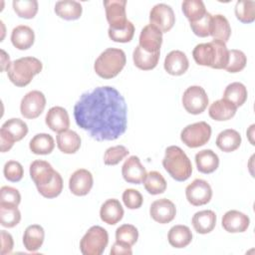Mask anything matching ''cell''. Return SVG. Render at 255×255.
Masks as SVG:
<instances>
[{
	"instance_id": "74e56055",
	"label": "cell",
	"mask_w": 255,
	"mask_h": 255,
	"mask_svg": "<svg viewBox=\"0 0 255 255\" xmlns=\"http://www.w3.org/2000/svg\"><path fill=\"white\" fill-rule=\"evenodd\" d=\"M21 220V213L18 206L0 204V224L3 227L12 228Z\"/></svg>"
},
{
	"instance_id": "7c38bea8",
	"label": "cell",
	"mask_w": 255,
	"mask_h": 255,
	"mask_svg": "<svg viewBox=\"0 0 255 255\" xmlns=\"http://www.w3.org/2000/svg\"><path fill=\"white\" fill-rule=\"evenodd\" d=\"M150 25L156 27L162 33L168 32L174 25L175 15L172 8L164 3L154 5L149 12Z\"/></svg>"
},
{
	"instance_id": "ba28073f",
	"label": "cell",
	"mask_w": 255,
	"mask_h": 255,
	"mask_svg": "<svg viewBox=\"0 0 255 255\" xmlns=\"http://www.w3.org/2000/svg\"><path fill=\"white\" fill-rule=\"evenodd\" d=\"M211 127L206 122H198L186 126L180 133L181 141L188 147L204 145L210 139Z\"/></svg>"
},
{
	"instance_id": "2e32d148",
	"label": "cell",
	"mask_w": 255,
	"mask_h": 255,
	"mask_svg": "<svg viewBox=\"0 0 255 255\" xmlns=\"http://www.w3.org/2000/svg\"><path fill=\"white\" fill-rule=\"evenodd\" d=\"M122 174L127 182L140 184L146 176V170L140 163L139 158L135 155H131L124 162Z\"/></svg>"
},
{
	"instance_id": "8fae6325",
	"label": "cell",
	"mask_w": 255,
	"mask_h": 255,
	"mask_svg": "<svg viewBox=\"0 0 255 255\" xmlns=\"http://www.w3.org/2000/svg\"><path fill=\"white\" fill-rule=\"evenodd\" d=\"M126 0H105L104 6L106 10L107 21L111 29H123L128 23L126 14Z\"/></svg>"
},
{
	"instance_id": "d4e9b609",
	"label": "cell",
	"mask_w": 255,
	"mask_h": 255,
	"mask_svg": "<svg viewBox=\"0 0 255 255\" xmlns=\"http://www.w3.org/2000/svg\"><path fill=\"white\" fill-rule=\"evenodd\" d=\"M58 148L67 154L75 153L79 150L81 146V137L80 135L71 129H66L64 131L58 132L56 136Z\"/></svg>"
},
{
	"instance_id": "f6af8a7d",
	"label": "cell",
	"mask_w": 255,
	"mask_h": 255,
	"mask_svg": "<svg viewBox=\"0 0 255 255\" xmlns=\"http://www.w3.org/2000/svg\"><path fill=\"white\" fill-rule=\"evenodd\" d=\"M108 34L109 37L115 41V42H119V43H128L129 42L134 34V26L133 24L128 21V23L127 24V26L123 29H111L109 28L108 30Z\"/></svg>"
},
{
	"instance_id": "f907efd6",
	"label": "cell",
	"mask_w": 255,
	"mask_h": 255,
	"mask_svg": "<svg viewBox=\"0 0 255 255\" xmlns=\"http://www.w3.org/2000/svg\"><path fill=\"white\" fill-rule=\"evenodd\" d=\"M0 237H1V251H0L1 255H6L11 253L14 246L12 235L5 230H1Z\"/></svg>"
},
{
	"instance_id": "681fc988",
	"label": "cell",
	"mask_w": 255,
	"mask_h": 255,
	"mask_svg": "<svg viewBox=\"0 0 255 255\" xmlns=\"http://www.w3.org/2000/svg\"><path fill=\"white\" fill-rule=\"evenodd\" d=\"M123 201L128 209H137L142 205L143 198L138 190L128 188L123 193Z\"/></svg>"
},
{
	"instance_id": "f1b7e54d",
	"label": "cell",
	"mask_w": 255,
	"mask_h": 255,
	"mask_svg": "<svg viewBox=\"0 0 255 255\" xmlns=\"http://www.w3.org/2000/svg\"><path fill=\"white\" fill-rule=\"evenodd\" d=\"M160 52L157 53H149L144 51L139 45L135 47L132 53V60L135 65L140 70L148 71L152 70L156 67L159 60Z\"/></svg>"
},
{
	"instance_id": "816d5d0a",
	"label": "cell",
	"mask_w": 255,
	"mask_h": 255,
	"mask_svg": "<svg viewBox=\"0 0 255 255\" xmlns=\"http://www.w3.org/2000/svg\"><path fill=\"white\" fill-rule=\"evenodd\" d=\"M111 254L112 255H121V254H124V255H131L132 254V250H131V246H128L125 243H122V242H119V241H116L113 246H112V249H111Z\"/></svg>"
},
{
	"instance_id": "ac0fdd59",
	"label": "cell",
	"mask_w": 255,
	"mask_h": 255,
	"mask_svg": "<svg viewBox=\"0 0 255 255\" xmlns=\"http://www.w3.org/2000/svg\"><path fill=\"white\" fill-rule=\"evenodd\" d=\"M162 44V32L156 27L148 24L144 26L139 34V46L146 52L157 53Z\"/></svg>"
},
{
	"instance_id": "3957f363",
	"label": "cell",
	"mask_w": 255,
	"mask_h": 255,
	"mask_svg": "<svg viewBox=\"0 0 255 255\" xmlns=\"http://www.w3.org/2000/svg\"><path fill=\"white\" fill-rule=\"evenodd\" d=\"M162 165L168 174L176 181H185L192 173V164L186 153L176 145L165 149Z\"/></svg>"
},
{
	"instance_id": "ffe728a7",
	"label": "cell",
	"mask_w": 255,
	"mask_h": 255,
	"mask_svg": "<svg viewBox=\"0 0 255 255\" xmlns=\"http://www.w3.org/2000/svg\"><path fill=\"white\" fill-rule=\"evenodd\" d=\"M163 66L164 70L169 75L180 76L187 71L189 67V62L183 52L179 50H173L166 55Z\"/></svg>"
},
{
	"instance_id": "f35d334b",
	"label": "cell",
	"mask_w": 255,
	"mask_h": 255,
	"mask_svg": "<svg viewBox=\"0 0 255 255\" xmlns=\"http://www.w3.org/2000/svg\"><path fill=\"white\" fill-rule=\"evenodd\" d=\"M236 18L242 23H251L255 20V2L239 0L235 5Z\"/></svg>"
},
{
	"instance_id": "ab89813d",
	"label": "cell",
	"mask_w": 255,
	"mask_h": 255,
	"mask_svg": "<svg viewBox=\"0 0 255 255\" xmlns=\"http://www.w3.org/2000/svg\"><path fill=\"white\" fill-rule=\"evenodd\" d=\"M12 5L16 14L24 19H32L38 12L36 0H14Z\"/></svg>"
},
{
	"instance_id": "c3c4849f",
	"label": "cell",
	"mask_w": 255,
	"mask_h": 255,
	"mask_svg": "<svg viewBox=\"0 0 255 255\" xmlns=\"http://www.w3.org/2000/svg\"><path fill=\"white\" fill-rule=\"evenodd\" d=\"M21 201V195L18 189L12 186H2L0 189V204L18 206Z\"/></svg>"
},
{
	"instance_id": "44dd1931",
	"label": "cell",
	"mask_w": 255,
	"mask_h": 255,
	"mask_svg": "<svg viewBox=\"0 0 255 255\" xmlns=\"http://www.w3.org/2000/svg\"><path fill=\"white\" fill-rule=\"evenodd\" d=\"M46 125L55 132H61L70 127L69 114L62 107H53L46 114Z\"/></svg>"
},
{
	"instance_id": "5b68a950",
	"label": "cell",
	"mask_w": 255,
	"mask_h": 255,
	"mask_svg": "<svg viewBox=\"0 0 255 255\" xmlns=\"http://www.w3.org/2000/svg\"><path fill=\"white\" fill-rule=\"evenodd\" d=\"M126 62V54L122 49L108 48L97 58L94 70L101 78L112 79L120 74Z\"/></svg>"
},
{
	"instance_id": "5bb4252c",
	"label": "cell",
	"mask_w": 255,
	"mask_h": 255,
	"mask_svg": "<svg viewBox=\"0 0 255 255\" xmlns=\"http://www.w3.org/2000/svg\"><path fill=\"white\" fill-rule=\"evenodd\" d=\"M93 183L92 173L85 168H80L72 173L69 179V188L73 194L84 196L91 191Z\"/></svg>"
},
{
	"instance_id": "e575fe53",
	"label": "cell",
	"mask_w": 255,
	"mask_h": 255,
	"mask_svg": "<svg viewBox=\"0 0 255 255\" xmlns=\"http://www.w3.org/2000/svg\"><path fill=\"white\" fill-rule=\"evenodd\" d=\"M247 89L246 87L239 82H234L229 84L223 93V99L232 103L234 106L241 107L247 100Z\"/></svg>"
},
{
	"instance_id": "d6a6232c",
	"label": "cell",
	"mask_w": 255,
	"mask_h": 255,
	"mask_svg": "<svg viewBox=\"0 0 255 255\" xmlns=\"http://www.w3.org/2000/svg\"><path fill=\"white\" fill-rule=\"evenodd\" d=\"M231 35V27L227 18L221 14L212 16L211 27H210V36L213 37V40H219L226 43Z\"/></svg>"
},
{
	"instance_id": "cb8c5ba5",
	"label": "cell",
	"mask_w": 255,
	"mask_h": 255,
	"mask_svg": "<svg viewBox=\"0 0 255 255\" xmlns=\"http://www.w3.org/2000/svg\"><path fill=\"white\" fill-rule=\"evenodd\" d=\"M35 41V34L32 28L26 25L16 26L11 33V42L18 50H27L32 47Z\"/></svg>"
},
{
	"instance_id": "7bdbcfd3",
	"label": "cell",
	"mask_w": 255,
	"mask_h": 255,
	"mask_svg": "<svg viewBox=\"0 0 255 255\" xmlns=\"http://www.w3.org/2000/svg\"><path fill=\"white\" fill-rule=\"evenodd\" d=\"M39 193L46 198H55L62 192L63 189V178L61 174L56 171L54 178L48 184L43 187L37 188Z\"/></svg>"
},
{
	"instance_id": "8992f818",
	"label": "cell",
	"mask_w": 255,
	"mask_h": 255,
	"mask_svg": "<svg viewBox=\"0 0 255 255\" xmlns=\"http://www.w3.org/2000/svg\"><path fill=\"white\" fill-rule=\"evenodd\" d=\"M109 243V234L99 225L92 226L80 241V250L84 255H101Z\"/></svg>"
},
{
	"instance_id": "d6986e66",
	"label": "cell",
	"mask_w": 255,
	"mask_h": 255,
	"mask_svg": "<svg viewBox=\"0 0 255 255\" xmlns=\"http://www.w3.org/2000/svg\"><path fill=\"white\" fill-rule=\"evenodd\" d=\"M250 224L249 217L238 210H229L222 217V227L229 233L244 232Z\"/></svg>"
},
{
	"instance_id": "603a6c76",
	"label": "cell",
	"mask_w": 255,
	"mask_h": 255,
	"mask_svg": "<svg viewBox=\"0 0 255 255\" xmlns=\"http://www.w3.org/2000/svg\"><path fill=\"white\" fill-rule=\"evenodd\" d=\"M237 107L225 99H220L213 102L208 110L209 117L217 122L228 121L236 114Z\"/></svg>"
},
{
	"instance_id": "83f0119b",
	"label": "cell",
	"mask_w": 255,
	"mask_h": 255,
	"mask_svg": "<svg viewBox=\"0 0 255 255\" xmlns=\"http://www.w3.org/2000/svg\"><path fill=\"white\" fill-rule=\"evenodd\" d=\"M195 163L201 173H212L219 165L218 155L211 149H202L195 154Z\"/></svg>"
},
{
	"instance_id": "bcb514c9",
	"label": "cell",
	"mask_w": 255,
	"mask_h": 255,
	"mask_svg": "<svg viewBox=\"0 0 255 255\" xmlns=\"http://www.w3.org/2000/svg\"><path fill=\"white\" fill-rule=\"evenodd\" d=\"M212 15L209 12H206L202 18L198 21L190 23V28L192 32L198 37H207L210 36V27H211Z\"/></svg>"
},
{
	"instance_id": "f5cc1de1",
	"label": "cell",
	"mask_w": 255,
	"mask_h": 255,
	"mask_svg": "<svg viewBox=\"0 0 255 255\" xmlns=\"http://www.w3.org/2000/svg\"><path fill=\"white\" fill-rule=\"evenodd\" d=\"M1 54H2V56H1V70L3 72L5 70L7 71V69L9 68V66L11 64V62H10L9 55H7L4 50H1Z\"/></svg>"
},
{
	"instance_id": "4fadbf2b",
	"label": "cell",
	"mask_w": 255,
	"mask_h": 255,
	"mask_svg": "<svg viewBox=\"0 0 255 255\" xmlns=\"http://www.w3.org/2000/svg\"><path fill=\"white\" fill-rule=\"evenodd\" d=\"M187 201L194 206H200L208 203L212 197V189L209 183L201 178L194 179L185 188Z\"/></svg>"
},
{
	"instance_id": "30bf717a",
	"label": "cell",
	"mask_w": 255,
	"mask_h": 255,
	"mask_svg": "<svg viewBox=\"0 0 255 255\" xmlns=\"http://www.w3.org/2000/svg\"><path fill=\"white\" fill-rule=\"evenodd\" d=\"M46 107V98L40 91H31L27 93L20 104L21 115L26 119H36L44 111Z\"/></svg>"
},
{
	"instance_id": "60d3db41",
	"label": "cell",
	"mask_w": 255,
	"mask_h": 255,
	"mask_svg": "<svg viewBox=\"0 0 255 255\" xmlns=\"http://www.w3.org/2000/svg\"><path fill=\"white\" fill-rule=\"evenodd\" d=\"M247 58L242 51L231 49L228 50V61L224 69L229 73H238L245 68Z\"/></svg>"
},
{
	"instance_id": "8d00e7d4",
	"label": "cell",
	"mask_w": 255,
	"mask_h": 255,
	"mask_svg": "<svg viewBox=\"0 0 255 255\" xmlns=\"http://www.w3.org/2000/svg\"><path fill=\"white\" fill-rule=\"evenodd\" d=\"M182 12L189 20V23L198 21L207 12L201 0H185L181 4Z\"/></svg>"
},
{
	"instance_id": "f546056e",
	"label": "cell",
	"mask_w": 255,
	"mask_h": 255,
	"mask_svg": "<svg viewBox=\"0 0 255 255\" xmlns=\"http://www.w3.org/2000/svg\"><path fill=\"white\" fill-rule=\"evenodd\" d=\"M241 144L240 133L232 128H227L219 132L216 137V145L224 152L236 150Z\"/></svg>"
},
{
	"instance_id": "52a82bcc",
	"label": "cell",
	"mask_w": 255,
	"mask_h": 255,
	"mask_svg": "<svg viewBox=\"0 0 255 255\" xmlns=\"http://www.w3.org/2000/svg\"><path fill=\"white\" fill-rule=\"evenodd\" d=\"M28 133L27 124L20 119H10L6 121L0 128L1 151L6 152L10 150L15 141L24 138Z\"/></svg>"
},
{
	"instance_id": "836d02e7",
	"label": "cell",
	"mask_w": 255,
	"mask_h": 255,
	"mask_svg": "<svg viewBox=\"0 0 255 255\" xmlns=\"http://www.w3.org/2000/svg\"><path fill=\"white\" fill-rule=\"evenodd\" d=\"M29 147L35 154H49L55 147L54 138L49 133H37L30 140Z\"/></svg>"
},
{
	"instance_id": "7402d4cb",
	"label": "cell",
	"mask_w": 255,
	"mask_h": 255,
	"mask_svg": "<svg viewBox=\"0 0 255 255\" xmlns=\"http://www.w3.org/2000/svg\"><path fill=\"white\" fill-rule=\"evenodd\" d=\"M100 216L105 223L115 225L122 220L124 216V208L118 199L111 198L102 204Z\"/></svg>"
},
{
	"instance_id": "9a60e30c",
	"label": "cell",
	"mask_w": 255,
	"mask_h": 255,
	"mask_svg": "<svg viewBox=\"0 0 255 255\" xmlns=\"http://www.w3.org/2000/svg\"><path fill=\"white\" fill-rule=\"evenodd\" d=\"M151 218L161 224L172 221L176 215V208L172 201L167 198H160L153 201L149 208Z\"/></svg>"
},
{
	"instance_id": "4316f807",
	"label": "cell",
	"mask_w": 255,
	"mask_h": 255,
	"mask_svg": "<svg viewBox=\"0 0 255 255\" xmlns=\"http://www.w3.org/2000/svg\"><path fill=\"white\" fill-rule=\"evenodd\" d=\"M45 238V231L41 225L32 224L29 225L23 235V244L24 247L30 251L35 252L37 251L43 244Z\"/></svg>"
},
{
	"instance_id": "6da1fadb",
	"label": "cell",
	"mask_w": 255,
	"mask_h": 255,
	"mask_svg": "<svg viewBox=\"0 0 255 255\" xmlns=\"http://www.w3.org/2000/svg\"><path fill=\"white\" fill-rule=\"evenodd\" d=\"M74 118L94 139L115 140L127 129V104L114 87H97L82 94L74 106Z\"/></svg>"
},
{
	"instance_id": "277c9868",
	"label": "cell",
	"mask_w": 255,
	"mask_h": 255,
	"mask_svg": "<svg viewBox=\"0 0 255 255\" xmlns=\"http://www.w3.org/2000/svg\"><path fill=\"white\" fill-rule=\"evenodd\" d=\"M41 61L35 57H23L11 62L7 69L9 80L17 87L30 84L33 77L42 71Z\"/></svg>"
},
{
	"instance_id": "ee69618b",
	"label": "cell",
	"mask_w": 255,
	"mask_h": 255,
	"mask_svg": "<svg viewBox=\"0 0 255 255\" xmlns=\"http://www.w3.org/2000/svg\"><path fill=\"white\" fill-rule=\"evenodd\" d=\"M128 149L124 145H115L109 147L104 154V163L107 165H116L120 163L128 154Z\"/></svg>"
},
{
	"instance_id": "b9f144b4",
	"label": "cell",
	"mask_w": 255,
	"mask_h": 255,
	"mask_svg": "<svg viewBox=\"0 0 255 255\" xmlns=\"http://www.w3.org/2000/svg\"><path fill=\"white\" fill-rule=\"evenodd\" d=\"M138 238V231L131 224H123L116 230V241L125 243L128 246L135 244Z\"/></svg>"
},
{
	"instance_id": "484cf974",
	"label": "cell",
	"mask_w": 255,
	"mask_h": 255,
	"mask_svg": "<svg viewBox=\"0 0 255 255\" xmlns=\"http://www.w3.org/2000/svg\"><path fill=\"white\" fill-rule=\"evenodd\" d=\"M192 225L199 234L211 232L216 225V214L212 210H201L192 216Z\"/></svg>"
},
{
	"instance_id": "4dcf8cb0",
	"label": "cell",
	"mask_w": 255,
	"mask_h": 255,
	"mask_svg": "<svg viewBox=\"0 0 255 255\" xmlns=\"http://www.w3.org/2000/svg\"><path fill=\"white\" fill-rule=\"evenodd\" d=\"M82 5L75 0L58 1L55 4V13L65 20H77L82 15Z\"/></svg>"
},
{
	"instance_id": "1f68e13d",
	"label": "cell",
	"mask_w": 255,
	"mask_h": 255,
	"mask_svg": "<svg viewBox=\"0 0 255 255\" xmlns=\"http://www.w3.org/2000/svg\"><path fill=\"white\" fill-rule=\"evenodd\" d=\"M169 244L174 248H184L192 240V233L189 227L185 225L172 226L167 234Z\"/></svg>"
},
{
	"instance_id": "7a4b0ae2",
	"label": "cell",
	"mask_w": 255,
	"mask_h": 255,
	"mask_svg": "<svg viewBox=\"0 0 255 255\" xmlns=\"http://www.w3.org/2000/svg\"><path fill=\"white\" fill-rule=\"evenodd\" d=\"M196 64L210 67L212 69H224L228 61V49L226 43L212 40L209 43L198 44L192 51Z\"/></svg>"
},
{
	"instance_id": "9c48e42d",
	"label": "cell",
	"mask_w": 255,
	"mask_h": 255,
	"mask_svg": "<svg viewBox=\"0 0 255 255\" xmlns=\"http://www.w3.org/2000/svg\"><path fill=\"white\" fill-rule=\"evenodd\" d=\"M182 105L187 113L199 115L207 108V94L200 86H190L183 93Z\"/></svg>"
},
{
	"instance_id": "e0dca14e",
	"label": "cell",
	"mask_w": 255,
	"mask_h": 255,
	"mask_svg": "<svg viewBox=\"0 0 255 255\" xmlns=\"http://www.w3.org/2000/svg\"><path fill=\"white\" fill-rule=\"evenodd\" d=\"M56 170L46 160H34L30 164V176L37 188L43 187L54 178Z\"/></svg>"
},
{
	"instance_id": "7dc6e473",
	"label": "cell",
	"mask_w": 255,
	"mask_h": 255,
	"mask_svg": "<svg viewBox=\"0 0 255 255\" xmlns=\"http://www.w3.org/2000/svg\"><path fill=\"white\" fill-rule=\"evenodd\" d=\"M3 173L7 180L11 182H18L24 175V169L20 162L16 160H9L4 165Z\"/></svg>"
},
{
	"instance_id": "d590c367",
	"label": "cell",
	"mask_w": 255,
	"mask_h": 255,
	"mask_svg": "<svg viewBox=\"0 0 255 255\" xmlns=\"http://www.w3.org/2000/svg\"><path fill=\"white\" fill-rule=\"evenodd\" d=\"M142 182L145 190L152 195L163 193L166 189V181L164 177L161 173L155 170L146 173V176Z\"/></svg>"
}]
</instances>
